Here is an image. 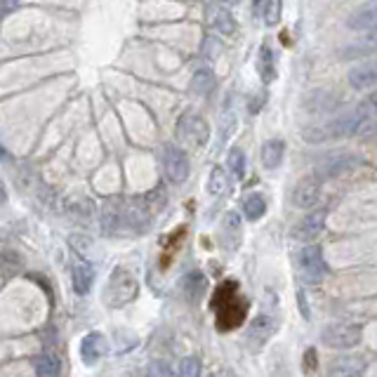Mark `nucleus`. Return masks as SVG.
<instances>
[{"label":"nucleus","instance_id":"1","mask_svg":"<svg viewBox=\"0 0 377 377\" xmlns=\"http://www.w3.org/2000/svg\"><path fill=\"white\" fill-rule=\"evenodd\" d=\"M213 309L217 316V330H236L238 325H243L248 316V299L241 295L238 283L234 279H226L222 286H217L213 295Z\"/></svg>","mask_w":377,"mask_h":377},{"label":"nucleus","instance_id":"2","mask_svg":"<svg viewBox=\"0 0 377 377\" xmlns=\"http://www.w3.org/2000/svg\"><path fill=\"white\" fill-rule=\"evenodd\" d=\"M208 137H210L208 123H205L201 116L191 114V111H186V114L180 116V120H177V140L182 142V147L203 149L205 142H208Z\"/></svg>","mask_w":377,"mask_h":377},{"label":"nucleus","instance_id":"3","mask_svg":"<svg viewBox=\"0 0 377 377\" xmlns=\"http://www.w3.org/2000/svg\"><path fill=\"white\" fill-rule=\"evenodd\" d=\"M137 279L132 276V271H127L123 267L114 269L109 279V288H107V302L111 307H123V304L132 302L137 297Z\"/></svg>","mask_w":377,"mask_h":377},{"label":"nucleus","instance_id":"4","mask_svg":"<svg viewBox=\"0 0 377 377\" xmlns=\"http://www.w3.org/2000/svg\"><path fill=\"white\" fill-rule=\"evenodd\" d=\"M363 335V328L356 323H347V321H337V323L325 325L321 332V340L328 349H354L358 347Z\"/></svg>","mask_w":377,"mask_h":377},{"label":"nucleus","instance_id":"5","mask_svg":"<svg viewBox=\"0 0 377 377\" xmlns=\"http://www.w3.org/2000/svg\"><path fill=\"white\" fill-rule=\"evenodd\" d=\"M297 269L299 274H302V279L307 283H312V286H319V283H323L325 279V257H323V248L316 246H304L302 250L297 255Z\"/></svg>","mask_w":377,"mask_h":377},{"label":"nucleus","instance_id":"6","mask_svg":"<svg viewBox=\"0 0 377 377\" xmlns=\"http://www.w3.org/2000/svg\"><path fill=\"white\" fill-rule=\"evenodd\" d=\"M319 196H321V177L319 175L302 177L290 191V205L297 210H309L316 205Z\"/></svg>","mask_w":377,"mask_h":377},{"label":"nucleus","instance_id":"7","mask_svg":"<svg viewBox=\"0 0 377 377\" xmlns=\"http://www.w3.org/2000/svg\"><path fill=\"white\" fill-rule=\"evenodd\" d=\"M163 170H165V177H168L170 182H175V184L186 180L188 158L180 147H175V144H165L163 147Z\"/></svg>","mask_w":377,"mask_h":377},{"label":"nucleus","instance_id":"8","mask_svg":"<svg viewBox=\"0 0 377 377\" xmlns=\"http://www.w3.org/2000/svg\"><path fill=\"white\" fill-rule=\"evenodd\" d=\"M325 217H328V210H316V213L307 215L302 222H297V226L292 229V236L299 241H314L325 226Z\"/></svg>","mask_w":377,"mask_h":377},{"label":"nucleus","instance_id":"9","mask_svg":"<svg viewBox=\"0 0 377 377\" xmlns=\"http://www.w3.org/2000/svg\"><path fill=\"white\" fill-rule=\"evenodd\" d=\"M283 156H286V142L274 137V140H267L259 149V160L267 170H276L281 165Z\"/></svg>","mask_w":377,"mask_h":377},{"label":"nucleus","instance_id":"10","mask_svg":"<svg viewBox=\"0 0 377 377\" xmlns=\"http://www.w3.org/2000/svg\"><path fill=\"white\" fill-rule=\"evenodd\" d=\"M349 29L354 31H373L377 29V3L363 5L361 10H356L352 17H349Z\"/></svg>","mask_w":377,"mask_h":377},{"label":"nucleus","instance_id":"11","mask_svg":"<svg viewBox=\"0 0 377 377\" xmlns=\"http://www.w3.org/2000/svg\"><path fill=\"white\" fill-rule=\"evenodd\" d=\"M349 83H352V87H356V90L373 87L377 83V59L352 69V74H349Z\"/></svg>","mask_w":377,"mask_h":377},{"label":"nucleus","instance_id":"12","mask_svg":"<svg viewBox=\"0 0 377 377\" xmlns=\"http://www.w3.org/2000/svg\"><path fill=\"white\" fill-rule=\"evenodd\" d=\"M104 352V340L99 332H90V335L83 337L80 342V356H83V363L85 365H94L99 361V356H102Z\"/></svg>","mask_w":377,"mask_h":377},{"label":"nucleus","instance_id":"13","mask_svg":"<svg viewBox=\"0 0 377 377\" xmlns=\"http://www.w3.org/2000/svg\"><path fill=\"white\" fill-rule=\"evenodd\" d=\"M274 319L267 314H259L257 319L250 323V330H248V340L250 342H257V345H264V342L271 337V332H274Z\"/></svg>","mask_w":377,"mask_h":377},{"label":"nucleus","instance_id":"14","mask_svg":"<svg viewBox=\"0 0 377 377\" xmlns=\"http://www.w3.org/2000/svg\"><path fill=\"white\" fill-rule=\"evenodd\" d=\"M325 377H363L361 363L349 361V358H335L328 365V375Z\"/></svg>","mask_w":377,"mask_h":377},{"label":"nucleus","instance_id":"15","mask_svg":"<svg viewBox=\"0 0 377 377\" xmlns=\"http://www.w3.org/2000/svg\"><path fill=\"white\" fill-rule=\"evenodd\" d=\"M36 373L38 377H59L62 373V361L57 354H41L36 358Z\"/></svg>","mask_w":377,"mask_h":377},{"label":"nucleus","instance_id":"16","mask_svg":"<svg viewBox=\"0 0 377 377\" xmlns=\"http://www.w3.org/2000/svg\"><path fill=\"white\" fill-rule=\"evenodd\" d=\"M92 276L94 271L87 267V264H76L74 267V271H71V283H74V290L78 292V295H85V292L90 290Z\"/></svg>","mask_w":377,"mask_h":377},{"label":"nucleus","instance_id":"17","mask_svg":"<svg viewBox=\"0 0 377 377\" xmlns=\"http://www.w3.org/2000/svg\"><path fill=\"white\" fill-rule=\"evenodd\" d=\"M358 163H361V160L354 158V156H340V158H335V160H330V163H325V165H323V170H321V177H335V175H342V173H347V170L356 168Z\"/></svg>","mask_w":377,"mask_h":377},{"label":"nucleus","instance_id":"18","mask_svg":"<svg viewBox=\"0 0 377 377\" xmlns=\"http://www.w3.org/2000/svg\"><path fill=\"white\" fill-rule=\"evenodd\" d=\"M243 213H246V217L250 222L259 219L267 213V198H264L262 193H250V196L243 201Z\"/></svg>","mask_w":377,"mask_h":377},{"label":"nucleus","instance_id":"19","mask_svg":"<svg viewBox=\"0 0 377 377\" xmlns=\"http://www.w3.org/2000/svg\"><path fill=\"white\" fill-rule=\"evenodd\" d=\"M215 85H217V80H215V76L210 69H198L196 74H193L191 90L196 94H210L215 90Z\"/></svg>","mask_w":377,"mask_h":377},{"label":"nucleus","instance_id":"20","mask_svg":"<svg viewBox=\"0 0 377 377\" xmlns=\"http://www.w3.org/2000/svg\"><path fill=\"white\" fill-rule=\"evenodd\" d=\"M184 292L186 297L191 299V302H198V299L203 297L205 292V276L201 271H191V274L184 279Z\"/></svg>","mask_w":377,"mask_h":377},{"label":"nucleus","instance_id":"21","mask_svg":"<svg viewBox=\"0 0 377 377\" xmlns=\"http://www.w3.org/2000/svg\"><path fill=\"white\" fill-rule=\"evenodd\" d=\"M259 78L262 83H271L276 78V66H274V52L269 45L259 50Z\"/></svg>","mask_w":377,"mask_h":377},{"label":"nucleus","instance_id":"22","mask_svg":"<svg viewBox=\"0 0 377 377\" xmlns=\"http://www.w3.org/2000/svg\"><path fill=\"white\" fill-rule=\"evenodd\" d=\"M213 21H215V26H217L219 33H224V36H236V21L226 8H215Z\"/></svg>","mask_w":377,"mask_h":377},{"label":"nucleus","instance_id":"23","mask_svg":"<svg viewBox=\"0 0 377 377\" xmlns=\"http://www.w3.org/2000/svg\"><path fill=\"white\" fill-rule=\"evenodd\" d=\"M177 377H201V358L198 356H186L180 363V373Z\"/></svg>","mask_w":377,"mask_h":377},{"label":"nucleus","instance_id":"24","mask_svg":"<svg viewBox=\"0 0 377 377\" xmlns=\"http://www.w3.org/2000/svg\"><path fill=\"white\" fill-rule=\"evenodd\" d=\"M229 168H231V173L238 177V180L246 175V153H243V149H231Z\"/></svg>","mask_w":377,"mask_h":377},{"label":"nucleus","instance_id":"25","mask_svg":"<svg viewBox=\"0 0 377 377\" xmlns=\"http://www.w3.org/2000/svg\"><path fill=\"white\" fill-rule=\"evenodd\" d=\"M222 231H229V234H234V238L238 241L241 238V219H238L236 213H226L224 215V222H222Z\"/></svg>","mask_w":377,"mask_h":377},{"label":"nucleus","instance_id":"26","mask_svg":"<svg viewBox=\"0 0 377 377\" xmlns=\"http://www.w3.org/2000/svg\"><path fill=\"white\" fill-rule=\"evenodd\" d=\"M226 188V177H224V170L222 168H215L213 175H210V193L213 196H217V193H222Z\"/></svg>","mask_w":377,"mask_h":377},{"label":"nucleus","instance_id":"27","mask_svg":"<svg viewBox=\"0 0 377 377\" xmlns=\"http://www.w3.org/2000/svg\"><path fill=\"white\" fill-rule=\"evenodd\" d=\"M262 10H264V21H267L269 26L279 24L281 12H283V5L281 3H264Z\"/></svg>","mask_w":377,"mask_h":377},{"label":"nucleus","instance_id":"28","mask_svg":"<svg viewBox=\"0 0 377 377\" xmlns=\"http://www.w3.org/2000/svg\"><path fill=\"white\" fill-rule=\"evenodd\" d=\"M149 377H173V373H170L168 363L153 361L151 365H149Z\"/></svg>","mask_w":377,"mask_h":377},{"label":"nucleus","instance_id":"29","mask_svg":"<svg viewBox=\"0 0 377 377\" xmlns=\"http://www.w3.org/2000/svg\"><path fill=\"white\" fill-rule=\"evenodd\" d=\"M297 307H299V312H302L304 321L312 319V312H309V304H307V295H304L302 288H297Z\"/></svg>","mask_w":377,"mask_h":377}]
</instances>
